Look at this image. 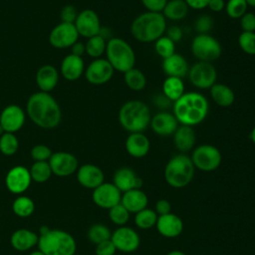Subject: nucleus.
<instances>
[{"instance_id":"nucleus-30","label":"nucleus","mask_w":255,"mask_h":255,"mask_svg":"<svg viewBox=\"0 0 255 255\" xmlns=\"http://www.w3.org/2000/svg\"><path fill=\"white\" fill-rule=\"evenodd\" d=\"M210 97L217 106L222 108L230 107L235 101L233 90L221 83H215L210 88Z\"/></svg>"},{"instance_id":"nucleus-46","label":"nucleus","mask_w":255,"mask_h":255,"mask_svg":"<svg viewBox=\"0 0 255 255\" xmlns=\"http://www.w3.org/2000/svg\"><path fill=\"white\" fill-rule=\"evenodd\" d=\"M79 12L77 11L76 7L71 5V4H68V5H65L61 12H60V19H61V22H64V23H72L74 24L76 19H77V16H78Z\"/></svg>"},{"instance_id":"nucleus-7","label":"nucleus","mask_w":255,"mask_h":255,"mask_svg":"<svg viewBox=\"0 0 255 255\" xmlns=\"http://www.w3.org/2000/svg\"><path fill=\"white\" fill-rule=\"evenodd\" d=\"M107 60L115 71L126 73L134 67L135 54L131 46L124 39L113 37L107 41Z\"/></svg>"},{"instance_id":"nucleus-14","label":"nucleus","mask_w":255,"mask_h":255,"mask_svg":"<svg viewBox=\"0 0 255 255\" xmlns=\"http://www.w3.org/2000/svg\"><path fill=\"white\" fill-rule=\"evenodd\" d=\"M32 178L29 168L23 165L11 167L5 176V185L7 189L17 195L23 194L31 185Z\"/></svg>"},{"instance_id":"nucleus-52","label":"nucleus","mask_w":255,"mask_h":255,"mask_svg":"<svg viewBox=\"0 0 255 255\" xmlns=\"http://www.w3.org/2000/svg\"><path fill=\"white\" fill-rule=\"evenodd\" d=\"M189 8L195 10H201L208 6L209 0H184Z\"/></svg>"},{"instance_id":"nucleus-6","label":"nucleus","mask_w":255,"mask_h":255,"mask_svg":"<svg viewBox=\"0 0 255 255\" xmlns=\"http://www.w3.org/2000/svg\"><path fill=\"white\" fill-rule=\"evenodd\" d=\"M195 167L190 156L185 153L173 155L164 167V178L166 183L173 188L187 186L194 176Z\"/></svg>"},{"instance_id":"nucleus-21","label":"nucleus","mask_w":255,"mask_h":255,"mask_svg":"<svg viewBox=\"0 0 255 255\" xmlns=\"http://www.w3.org/2000/svg\"><path fill=\"white\" fill-rule=\"evenodd\" d=\"M155 227L161 236L175 238L183 231V222L178 215L170 212L164 215H158Z\"/></svg>"},{"instance_id":"nucleus-13","label":"nucleus","mask_w":255,"mask_h":255,"mask_svg":"<svg viewBox=\"0 0 255 255\" xmlns=\"http://www.w3.org/2000/svg\"><path fill=\"white\" fill-rule=\"evenodd\" d=\"M111 240L117 250L125 253L134 252L140 244V237L138 233L134 229L126 225L120 226L112 232Z\"/></svg>"},{"instance_id":"nucleus-39","label":"nucleus","mask_w":255,"mask_h":255,"mask_svg":"<svg viewBox=\"0 0 255 255\" xmlns=\"http://www.w3.org/2000/svg\"><path fill=\"white\" fill-rule=\"evenodd\" d=\"M19 140L15 133L4 132L0 136V152L6 156H11L18 151Z\"/></svg>"},{"instance_id":"nucleus-26","label":"nucleus","mask_w":255,"mask_h":255,"mask_svg":"<svg viewBox=\"0 0 255 255\" xmlns=\"http://www.w3.org/2000/svg\"><path fill=\"white\" fill-rule=\"evenodd\" d=\"M39 235L27 228H20L15 230L10 238L11 246L20 252L28 251L38 245Z\"/></svg>"},{"instance_id":"nucleus-43","label":"nucleus","mask_w":255,"mask_h":255,"mask_svg":"<svg viewBox=\"0 0 255 255\" xmlns=\"http://www.w3.org/2000/svg\"><path fill=\"white\" fill-rule=\"evenodd\" d=\"M240 49L248 55H255V32H242L238 37Z\"/></svg>"},{"instance_id":"nucleus-47","label":"nucleus","mask_w":255,"mask_h":255,"mask_svg":"<svg viewBox=\"0 0 255 255\" xmlns=\"http://www.w3.org/2000/svg\"><path fill=\"white\" fill-rule=\"evenodd\" d=\"M116 251L117 249L111 239L96 244L95 248L96 255H115Z\"/></svg>"},{"instance_id":"nucleus-37","label":"nucleus","mask_w":255,"mask_h":255,"mask_svg":"<svg viewBox=\"0 0 255 255\" xmlns=\"http://www.w3.org/2000/svg\"><path fill=\"white\" fill-rule=\"evenodd\" d=\"M158 215L151 208H144L134 214V223L139 229H150L155 226Z\"/></svg>"},{"instance_id":"nucleus-33","label":"nucleus","mask_w":255,"mask_h":255,"mask_svg":"<svg viewBox=\"0 0 255 255\" xmlns=\"http://www.w3.org/2000/svg\"><path fill=\"white\" fill-rule=\"evenodd\" d=\"M12 210L18 217L26 218L34 213L35 203L29 196L21 194L14 199L12 203Z\"/></svg>"},{"instance_id":"nucleus-22","label":"nucleus","mask_w":255,"mask_h":255,"mask_svg":"<svg viewBox=\"0 0 255 255\" xmlns=\"http://www.w3.org/2000/svg\"><path fill=\"white\" fill-rule=\"evenodd\" d=\"M178 124L172 113L160 112L151 117L149 126L154 133L161 136H168L174 133L178 128Z\"/></svg>"},{"instance_id":"nucleus-56","label":"nucleus","mask_w":255,"mask_h":255,"mask_svg":"<svg viewBox=\"0 0 255 255\" xmlns=\"http://www.w3.org/2000/svg\"><path fill=\"white\" fill-rule=\"evenodd\" d=\"M250 139L252 140V142L255 144V127L252 128L251 132H250Z\"/></svg>"},{"instance_id":"nucleus-5","label":"nucleus","mask_w":255,"mask_h":255,"mask_svg":"<svg viewBox=\"0 0 255 255\" xmlns=\"http://www.w3.org/2000/svg\"><path fill=\"white\" fill-rule=\"evenodd\" d=\"M150 119V111L141 101H128L119 111L120 125L129 133L142 132L149 126Z\"/></svg>"},{"instance_id":"nucleus-8","label":"nucleus","mask_w":255,"mask_h":255,"mask_svg":"<svg viewBox=\"0 0 255 255\" xmlns=\"http://www.w3.org/2000/svg\"><path fill=\"white\" fill-rule=\"evenodd\" d=\"M190 50L198 61L208 63L217 60L222 53L221 44L210 34H197L192 39Z\"/></svg>"},{"instance_id":"nucleus-9","label":"nucleus","mask_w":255,"mask_h":255,"mask_svg":"<svg viewBox=\"0 0 255 255\" xmlns=\"http://www.w3.org/2000/svg\"><path fill=\"white\" fill-rule=\"evenodd\" d=\"M190 158L195 168L201 171L209 172L219 167L222 160V155L216 146L205 143L193 148Z\"/></svg>"},{"instance_id":"nucleus-55","label":"nucleus","mask_w":255,"mask_h":255,"mask_svg":"<svg viewBox=\"0 0 255 255\" xmlns=\"http://www.w3.org/2000/svg\"><path fill=\"white\" fill-rule=\"evenodd\" d=\"M166 255H186V254L180 250H172V251L168 252Z\"/></svg>"},{"instance_id":"nucleus-4","label":"nucleus","mask_w":255,"mask_h":255,"mask_svg":"<svg viewBox=\"0 0 255 255\" xmlns=\"http://www.w3.org/2000/svg\"><path fill=\"white\" fill-rule=\"evenodd\" d=\"M166 30V19L162 13L144 12L138 15L130 25L132 37L142 43L155 42Z\"/></svg>"},{"instance_id":"nucleus-27","label":"nucleus","mask_w":255,"mask_h":255,"mask_svg":"<svg viewBox=\"0 0 255 255\" xmlns=\"http://www.w3.org/2000/svg\"><path fill=\"white\" fill-rule=\"evenodd\" d=\"M161 67L167 77H177L180 79L184 78L189 70V66L185 58L177 53L163 59Z\"/></svg>"},{"instance_id":"nucleus-31","label":"nucleus","mask_w":255,"mask_h":255,"mask_svg":"<svg viewBox=\"0 0 255 255\" xmlns=\"http://www.w3.org/2000/svg\"><path fill=\"white\" fill-rule=\"evenodd\" d=\"M188 9L184 0H168L161 13L165 19L179 21L187 16Z\"/></svg>"},{"instance_id":"nucleus-29","label":"nucleus","mask_w":255,"mask_h":255,"mask_svg":"<svg viewBox=\"0 0 255 255\" xmlns=\"http://www.w3.org/2000/svg\"><path fill=\"white\" fill-rule=\"evenodd\" d=\"M121 203L129 211V213L135 214L147 207L148 197L141 188H135L123 192Z\"/></svg>"},{"instance_id":"nucleus-11","label":"nucleus","mask_w":255,"mask_h":255,"mask_svg":"<svg viewBox=\"0 0 255 255\" xmlns=\"http://www.w3.org/2000/svg\"><path fill=\"white\" fill-rule=\"evenodd\" d=\"M79 39V33L72 23L61 22L51 30L49 42L56 49L71 48Z\"/></svg>"},{"instance_id":"nucleus-16","label":"nucleus","mask_w":255,"mask_h":255,"mask_svg":"<svg viewBox=\"0 0 255 255\" xmlns=\"http://www.w3.org/2000/svg\"><path fill=\"white\" fill-rule=\"evenodd\" d=\"M92 199L94 203L103 209H110L121 203L122 192L113 182H103L93 189Z\"/></svg>"},{"instance_id":"nucleus-19","label":"nucleus","mask_w":255,"mask_h":255,"mask_svg":"<svg viewBox=\"0 0 255 255\" xmlns=\"http://www.w3.org/2000/svg\"><path fill=\"white\" fill-rule=\"evenodd\" d=\"M77 180L85 188L95 189L105 182V174L101 167L93 163H85L77 170Z\"/></svg>"},{"instance_id":"nucleus-34","label":"nucleus","mask_w":255,"mask_h":255,"mask_svg":"<svg viewBox=\"0 0 255 255\" xmlns=\"http://www.w3.org/2000/svg\"><path fill=\"white\" fill-rule=\"evenodd\" d=\"M124 74H125L124 76L125 83L130 90L139 92L145 88L146 78L140 70L133 67Z\"/></svg>"},{"instance_id":"nucleus-54","label":"nucleus","mask_w":255,"mask_h":255,"mask_svg":"<svg viewBox=\"0 0 255 255\" xmlns=\"http://www.w3.org/2000/svg\"><path fill=\"white\" fill-rule=\"evenodd\" d=\"M207 7L213 12H220L225 8V2L224 0H209Z\"/></svg>"},{"instance_id":"nucleus-53","label":"nucleus","mask_w":255,"mask_h":255,"mask_svg":"<svg viewBox=\"0 0 255 255\" xmlns=\"http://www.w3.org/2000/svg\"><path fill=\"white\" fill-rule=\"evenodd\" d=\"M71 53L70 54H73L75 56H79V57H82L85 53H86V47H85V44L80 42V41H77L71 48Z\"/></svg>"},{"instance_id":"nucleus-38","label":"nucleus","mask_w":255,"mask_h":255,"mask_svg":"<svg viewBox=\"0 0 255 255\" xmlns=\"http://www.w3.org/2000/svg\"><path fill=\"white\" fill-rule=\"evenodd\" d=\"M88 239L95 245L105 240L111 239L112 232L110 228L103 223H95L90 226L87 232Z\"/></svg>"},{"instance_id":"nucleus-32","label":"nucleus","mask_w":255,"mask_h":255,"mask_svg":"<svg viewBox=\"0 0 255 255\" xmlns=\"http://www.w3.org/2000/svg\"><path fill=\"white\" fill-rule=\"evenodd\" d=\"M162 93L170 102H175L184 94L182 79L177 77H166L162 83Z\"/></svg>"},{"instance_id":"nucleus-3","label":"nucleus","mask_w":255,"mask_h":255,"mask_svg":"<svg viewBox=\"0 0 255 255\" xmlns=\"http://www.w3.org/2000/svg\"><path fill=\"white\" fill-rule=\"evenodd\" d=\"M38 248L45 255H74L77 242L72 234L61 229L42 226L39 229Z\"/></svg>"},{"instance_id":"nucleus-41","label":"nucleus","mask_w":255,"mask_h":255,"mask_svg":"<svg viewBox=\"0 0 255 255\" xmlns=\"http://www.w3.org/2000/svg\"><path fill=\"white\" fill-rule=\"evenodd\" d=\"M154 50L163 60L175 53V43L167 36H161L154 42Z\"/></svg>"},{"instance_id":"nucleus-58","label":"nucleus","mask_w":255,"mask_h":255,"mask_svg":"<svg viewBox=\"0 0 255 255\" xmlns=\"http://www.w3.org/2000/svg\"><path fill=\"white\" fill-rule=\"evenodd\" d=\"M29 255H45L43 252H41L39 249L38 250H35V251H32Z\"/></svg>"},{"instance_id":"nucleus-40","label":"nucleus","mask_w":255,"mask_h":255,"mask_svg":"<svg viewBox=\"0 0 255 255\" xmlns=\"http://www.w3.org/2000/svg\"><path fill=\"white\" fill-rule=\"evenodd\" d=\"M129 211L122 204L119 203L109 209V218L117 226H125L129 220Z\"/></svg>"},{"instance_id":"nucleus-23","label":"nucleus","mask_w":255,"mask_h":255,"mask_svg":"<svg viewBox=\"0 0 255 255\" xmlns=\"http://www.w3.org/2000/svg\"><path fill=\"white\" fill-rule=\"evenodd\" d=\"M85 63L82 57L69 54L65 56L60 65V73L67 81H76L85 73Z\"/></svg>"},{"instance_id":"nucleus-50","label":"nucleus","mask_w":255,"mask_h":255,"mask_svg":"<svg viewBox=\"0 0 255 255\" xmlns=\"http://www.w3.org/2000/svg\"><path fill=\"white\" fill-rule=\"evenodd\" d=\"M154 211L157 215H164L171 212V204L167 199H158L154 204Z\"/></svg>"},{"instance_id":"nucleus-25","label":"nucleus","mask_w":255,"mask_h":255,"mask_svg":"<svg viewBox=\"0 0 255 255\" xmlns=\"http://www.w3.org/2000/svg\"><path fill=\"white\" fill-rule=\"evenodd\" d=\"M150 148L148 137L143 132H130L126 139L127 152L135 158L145 156Z\"/></svg>"},{"instance_id":"nucleus-42","label":"nucleus","mask_w":255,"mask_h":255,"mask_svg":"<svg viewBox=\"0 0 255 255\" xmlns=\"http://www.w3.org/2000/svg\"><path fill=\"white\" fill-rule=\"evenodd\" d=\"M247 4L245 0H228L225 3V12L232 19H240L247 12Z\"/></svg>"},{"instance_id":"nucleus-28","label":"nucleus","mask_w":255,"mask_h":255,"mask_svg":"<svg viewBox=\"0 0 255 255\" xmlns=\"http://www.w3.org/2000/svg\"><path fill=\"white\" fill-rule=\"evenodd\" d=\"M196 133L192 127L180 125L173 133V143L180 153H185L194 148Z\"/></svg>"},{"instance_id":"nucleus-51","label":"nucleus","mask_w":255,"mask_h":255,"mask_svg":"<svg viewBox=\"0 0 255 255\" xmlns=\"http://www.w3.org/2000/svg\"><path fill=\"white\" fill-rule=\"evenodd\" d=\"M166 31V36L172 40L174 43L175 42H178L182 39V36H183V33H182V30L180 29V27L178 26H170Z\"/></svg>"},{"instance_id":"nucleus-12","label":"nucleus","mask_w":255,"mask_h":255,"mask_svg":"<svg viewBox=\"0 0 255 255\" xmlns=\"http://www.w3.org/2000/svg\"><path fill=\"white\" fill-rule=\"evenodd\" d=\"M53 174L59 177H67L77 172L79 161L77 157L68 151L53 152L48 160Z\"/></svg>"},{"instance_id":"nucleus-36","label":"nucleus","mask_w":255,"mask_h":255,"mask_svg":"<svg viewBox=\"0 0 255 255\" xmlns=\"http://www.w3.org/2000/svg\"><path fill=\"white\" fill-rule=\"evenodd\" d=\"M85 47H86V54H88V56L94 59H98L104 53H106L107 40L99 34L89 38L85 43Z\"/></svg>"},{"instance_id":"nucleus-18","label":"nucleus","mask_w":255,"mask_h":255,"mask_svg":"<svg viewBox=\"0 0 255 255\" xmlns=\"http://www.w3.org/2000/svg\"><path fill=\"white\" fill-rule=\"evenodd\" d=\"M26 116V112L20 106L8 105L0 114V125L5 132L15 133L23 128Z\"/></svg>"},{"instance_id":"nucleus-20","label":"nucleus","mask_w":255,"mask_h":255,"mask_svg":"<svg viewBox=\"0 0 255 255\" xmlns=\"http://www.w3.org/2000/svg\"><path fill=\"white\" fill-rule=\"evenodd\" d=\"M113 183L123 193L131 189L141 188L142 179L135 173L132 168L123 166L115 171L113 176Z\"/></svg>"},{"instance_id":"nucleus-45","label":"nucleus","mask_w":255,"mask_h":255,"mask_svg":"<svg viewBox=\"0 0 255 255\" xmlns=\"http://www.w3.org/2000/svg\"><path fill=\"white\" fill-rule=\"evenodd\" d=\"M213 21L212 18L208 15H201L199 16L194 24L195 30L198 32V34H208V32L212 29Z\"/></svg>"},{"instance_id":"nucleus-24","label":"nucleus","mask_w":255,"mask_h":255,"mask_svg":"<svg viewBox=\"0 0 255 255\" xmlns=\"http://www.w3.org/2000/svg\"><path fill=\"white\" fill-rule=\"evenodd\" d=\"M35 81L41 92L50 93L58 85L59 72L53 65H43L37 70Z\"/></svg>"},{"instance_id":"nucleus-61","label":"nucleus","mask_w":255,"mask_h":255,"mask_svg":"<svg viewBox=\"0 0 255 255\" xmlns=\"http://www.w3.org/2000/svg\"><path fill=\"white\" fill-rule=\"evenodd\" d=\"M130 255H134V254H130Z\"/></svg>"},{"instance_id":"nucleus-49","label":"nucleus","mask_w":255,"mask_h":255,"mask_svg":"<svg viewBox=\"0 0 255 255\" xmlns=\"http://www.w3.org/2000/svg\"><path fill=\"white\" fill-rule=\"evenodd\" d=\"M168 0H141L142 5L149 12L161 13Z\"/></svg>"},{"instance_id":"nucleus-2","label":"nucleus","mask_w":255,"mask_h":255,"mask_svg":"<svg viewBox=\"0 0 255 255\" xmlns=\"http://www.w3.org/2000/svg\"><path fill=\"white\" fill-rule=\"evenodd\" d=\"M173 103L172 114L180 125L193 128L201 124L208 115V101L200 93H184Z\"/></svg>"},{"instance_id":"nucleus-15","label":"nucleus","mask_w":255,"mask_h":255,"mask_svg":"<svg viewBox=\"0 0 255 255\" xmlns=\"http://www.w3.org/2000/svg\"><path fill=\"white\" fill-rule=\"evenodd\" d=\"M114 72V68L107 59L98 58L88 65L84 74L90 84L101 86L108 83L113 78Z\"/></svg>"},{"instance_id":"nucleus-60","label":"nucleus","mask_w":255,"mask_h":255,"mask_svg":"<svg viewBox=\"0 0 255 255\" xmlns=\"http://www.w3.org/2000/svg\"><path fill=\"white\" fill-rule=\"evenodd\" d=\"M74 255H79V254H74Z\"/></svg>"},{"instance_id":"nucleus-35","label":"nucleus","mask_w":255,"mask_h":255,"mask_svg":"<svg viewBox=\"0 0 255 255\" xmlns=\"http://www.w3.org/2000/svg\"><path fill=\"white\" fill-rule=\"evenodd\" d=\"M32 181L38 183H44L48 181L53 172L48 161H34L29 168Z\"/></svg>"},{"instance_id":"nucleus-57","label":"nucleus","mask_w":255,"mask_h":255,"mask_svg":"<svg viewBox=\"0 0 255 255\" xmlns=\"http://www.w3.org/2000/svg\"><path fill=\"white\" fill-rule=\"evenodd\" d=\"M245 2H246L248 7L255 8V0H245Z\"/></svg>"},{"instance_id":"nucleus-10","label":"nucleus","mask_w":255,"mask_h":255,"mask_svg":"<svg viewBox=\"0 0 255 255\" xmlns=\"http://www.w3.org/2000/svg\"><path fill=\"white\" fill-rule=\"evenodd\" d=\"M187 76L195 88L210 89L216 83L217 71L212 63L198 61L189 68Z\"/></svg>"},{"instance_id":"nucleus-48","label":"nucleus","mask_w":255,"mask_h":255,"mask_svg":"<svg viewBox=\"0 0 255 255\" xmlns=\"http://www.w3.org/2000/svg\"><path fill=\"white\" fill-rule=\"evenodd\" d=\"M240 27L242 32H255V14L246 12L240 18Z\"/></svg>"},{"instance_id":"nucleus-59","label":"nucleus","mask_w":255,"mask_h":255,"mask_svg":"<svg viewBox=\"0 0 255 255\" xmlns=\"http://www.w3.org/2000/svg\"><path fill=\"white\" fill-rule=\"evenodd\" d=\"M4 132H5V130L3 129V128H2V127H1V125H0V136H1Z\"/></svg>"},{"instance_id":"nucleus-44","label":"nucleus","mask_w":255,"mask_h":255,"mask_svg":"<svg viewBox=\"0 0 255 255\" xmlns=\"http://www.w3.org/2000/svg\"><path fill=\"white\" fill-rule=\"evenodd\" d=\"M52 149L46 144H36L30 150V155L34 161H48L52 155Z\"/></svg>"},{"instance_id":"nucleus-17","label":"nucleus","mask_w":255,"mask_h":255,"mask_svg":"<svg viewBox=\"0 0 255 255\" xmlns=\"http://www.w3.org/2000/svg\"><path fill=\"white\" fill-rule=\"evenodd\" d=\"M74 25L79 36L87 39L99 35L102 29L99 15L92 9H85L79 12Z\"/></svg>"},{"instance_id":"nucleus-1","label":"nucleus","mask_w":255,"mask_h":255,"mask_svg":"<svg viewBox=\"0 0 255 255\" xmlns=\"http://www.w3.org/2000/svg\"><path fill=\"white\" fill-rule=\"evenodd\" d=\"M26 115L34 125L44 129L55 128L62 121V111L56 99L50 93L41 91L29 97Z\"/></svg>"}]
</instances>
